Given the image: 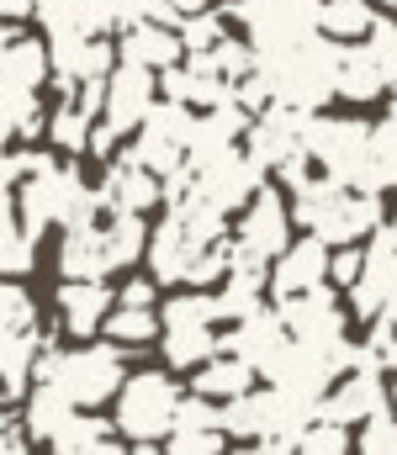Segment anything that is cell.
<instances>
[{"label": "cell", "mask_w": 397, "mask_h": 455, "mask_svg": "<svg viewBox=\"0 0 397 455\" xmlns=\"http://www.w3.org/2000/svg\"><path fill=\"white\" fill-rule=\"evenodd\" d=\"M339 69H345V48L329 43L323 32L286 48V53H270L260 59V75L275 96V107H291V112H318L329 96H339Z\"/></svg>", "instance_id": "obj_1"}, {"label": "cell", "mask_w": 397, "mask_h": 455, "mask_svg": "<svg viewBox=\"0 0 397 455\" xmlns=\"http://www.w3.org/2000/svg\"><path fill=\"white\" fill-rule=\"evenodd\" d=\"M291 218L307 228L313 238H323L329 249H355V238H377L387 218H382V202L377 196H361V191H345L323 175H313L302 191H291Z\"/></svg>", "instance_id": "obj_2"}, {"label": "cell", "mask_w": 397, "mask_h": 455, "mask_svg": "<svg viewBox=\"0 0 397 455\" xmlns=\"http://www.w3.org/2000/svg\"><path fill=\"white\" fill-rule=\"evenodd\" d=\"M37 381L43 387H59L75 408H101V403H117V392L128 387V365H123V344H80V349H59V355H43L37 365Z\"/></svg>", "instance_id": "obj_3"}, {"label": "cell", "mask_w": 397, "mask_h": 455, "mask_svg": "<svg viewBox=\"0 0 397 455\" xmlns=\"http://www.w3.org/2000/svg\"><path fill=\"white\" fill-rule=\"evenodd\" d=\"M371 138H377V127L361 116H313L307 122V154H313L318 175L345 191H361V196L371 180Z\"/></svg>", "instance_id": "obj_4"}, {"label": "cell", "mask_w": 397, "mask_h": 455, "mask_svg": "<svg viewBox=\"0 0 397 455\" xmlns=\"http://www.w3.org/2000/svg\"><path fill=\"white\" fill-rule=\"evenodd\" d=\"M180 387L170 371H132L128 387L117 392V435H128L138 445H159L164 435H175L180 419Z\"/></svg>", "instance_id": "obj_5"}, {"label": "cell", "mask_w": 397, "mask_h": 455, "mask_svg": "<svg viewBox=\"0 0 397 455\" xmlns=\"http://www.w3.org/2000/svg\"><path fill=\"white\" fill-rule=\"evenodd\" d=\"M234 21H244L255 53L270 59V53H286L307 37H318V11L313 5H297V0H234L228 5Z\"/></svg>", "instance_id": "obj_6"}, {"label": "cell", "mask_w": 397, "mask_h": 455, "mask_svg": "<svg viewBox=\"0 0 397 455\" xmlns=\"http://www.w3.org/2000/svg\"><path fill=\"white\" fill-rule=\"evenodd\" d=\"M196 127H202V116L191 112V107H170V101H159V107H154V116L143 122L138 143H132L138 164H143L148 175H159V180L180 175V170L191 164V143H196Z\"/></svg>", "instance_id": "obj_7"}, {"label": "cell", "mask_w": 397, "mask_h": 455, "mask_svg": "<svg viewBox=\"0 0 397 455\" xmlns=\"http://www.w3.org/2000/svg\"><path fill=\"white\" fill-rule=\"evenodd\" d=\"M91 186H85V175L75 170V164H53L48 175H37V180H27L21 191H11L16 196V212H21V228L32 233V238H43V228H69V212L80 207V196H85Z\"/></svg>", "instance_id": "obj_8"}, {"label": "cell", "mask_w": 397, "mask_h": 455, "mask_svg": "<svg viewBox=\"0 0 397 455\" xmlns=\"http://www.w3.org/2000/svg\"><path fill=\"white\" fill-rule=\"evenodd\" d=\"M48 53H53V85L64 91V101L80 91V85H96V80H112L123 53L107 43V37H85V32H64V37H48Z\"/></svg>", "instance_id": "obj_9"}, {"label": "cell", "mask_w": 397, "mask_h": 455, "mask_svg": "<svg viewBox=\"0 0 397 455\" xmlns=\"http://www.w3.org/2000/svg\"><path fill=\"white\" fill-rule=\"evenodd\" d=\"M393 297H397V223H387L366 243V275H361L355 291H345V302H350L355 318L382 323L387 307H393Z\"/></svg>", "instance_id": "obj_10"}, {"label": "cell", "mask_w": 397, "mask_h": 455, "mask_svg": "<svg viewBox=\"0 0 397 455\" xmlns=\"http://www.w3.org/2000/svg\"><path fill=\"white\" fill-rule=\"evenodd\" d=\"M307 112H291V107H270L265 116H255L250 138H244V154L260 164L265 175H281L302 148H307Z\"/></svg>", "instance_id": "obj_11"}, {"label": "cell", "mask_w": 397, "mask_h": 455, "mask_svg": "<svg viewBox=\"0 0 397 455\" xmlns=\"http://www.w3.org/2000/svg\"><path fill=\"white\" fill-rule=\"evenodd\" d=\"M281 313V323H286V334L297 344H313V349H339L345 339V302L323 286V291H307V297H291V302H281L275 307Z\"/></svg>", "instance_id": "obj_12"}, {"label": "cell", "mask_w": 397, "mask_h": 455, "mask_svg": "<svg viewBox=\"0 0 397 455\" xmlns=\"http://www.w3.org/2000/svg\"><path fill=\"white\" fill-rule=\"evenodd\" d=\"M387 381L377 376V371H350V376H339L334 381V392L318 403V419L323 424H339V429H350V424H371V419H382L387 413Z\"/></svg>", "instance_id": "obj_13"}, {"label": "cell", "mask_w": 397, "mask_h": 455, "mask_svg": "<svg viewBox=\"0 0 397 455\" xmlns=\"http://www.w3.org/2000/svg\"><path fill=\"white\" fill-rule=\"evenodd\" d=\"M159 96V75L154 69H138V64H117V75L107 80V127L123 138V132H143V122L154 116Z\"/></svg>", "instance_id": "obj_14"}, {"label": "cell", "mask_w": 397, "mask_h": 455, "mask_svg": "<svg viewBox=\"0 0 397 455\" xmlns=\"http://www.w3.org/2000/svg\"><path fill=\"white\" fill-rule=\"evenodd\" d=\"M43 80H53L48 43L27 37L21 27H5V37H0V91L5 96H43Z\"/></svg>", "instance_id": "obj_15"}, {"label": "cell", "mask_w": 397, "mask_h": 455, "mask_svg": "<svg viewBox=\"0 0 397 455\" xmlns=\"http://www.w3.org/2000/svg\"><path fill=\"white\" fill-rule=\"evenodd\" d=\"M329 265H334V254H329V243L323 238H297L281 259H275V270H270V291H275V307L281 302H291V297H307V291H323L329 286Z\"/></svg>", "instance_id": "obj_16"}, {"label": "cell", "mask_w": 397, "mask_h": 455, "mask_svg": "<svg viewBox=\"0 0 397 455\" xmlns=\"http://www.w3.org/2000/svg\"><path fill=\"white\" fill-rule=\"evenodd\" d=\"M291 223H297V218H291V207L281 202V191L265 186L260 196H255V207L239 218V243L255 249L260 259H281V254L297 243V238H291Z\"/></svg>", "instance_id": "obj_17"}, {"label": "cell", "mask_w": 397, "mask_h": 455, "mask_svg": "<svg viewBox=\"0 0 397 455\" xmlns=\"http://www.w3.org/2000/svg\"><path fill=\"white\" fill-rule=\"evenodd\" d=\"M101 196H107V207H112V218H138V212H148L154 202H164V186H159V175H148L143 164H138V154H117L112 164H107V180L96 186Z\"/></svg>", "instance_id": "obj_18"}, {"label": "cell", "mask_w": 397, "mask_h": 455, "mask_svg": "<svg viewBox=\"0 0 397 455\" xmlns=\"http://www.w3.org/2000/svg\"><path fill=\"white\" fill-rule=\"evenodd\" d=\"M286 323H281V313L275 307H265L260 318H250V323H234V334H223V355H239L244 365H255V371H270L281 355H286Z\"/></svg>", "instance_id": "obj_19"}, {"label": "cell", "mask_w": 397, "mask_h": 455, "mask_svg": "<svg viewBox=\"0 0 397 455\" xmlns=\"http://www.w3.org/2000/svg\"><path fill=\"white\" fill-rule=\"evenodd\" d=\"M117 307V291L107 281H75V286H59V323L75 334V339H91Z\"/></svg>", "instance_id": "obj_20"}, {"label": "cell", "mask_w": 397, "mask_h": 455, "mask_svg": "<svg viewBox=\"0 0 397 455\" xmlns=\"http://www.w3.org/2000/svg\"><path fill=\"white\" fill-rule=\"evenodd\" d=\"M196 259H202V243L186 233V223L170 212L159 233H154V243H148V270H154V281H191V270H196Z\"/></svg>", "instance_id": "obj_21"}, {"label": "cell", "mask_w": 397, "mask_h": 455, "mask_svg": "<svg viewBox=\"0 0 397 455\" xmlns=\"http://www.w3.org/2000/svg\"><path fill=\"white\" fill-rule=\"evenodd\" d=\"M43 355H53L43 329H37V334H5V339H0V381H5V403H27V397H32V392H27V376L43 365Z\"/></svg>", "instance_id": "obj_22"}, {"label": "cell", "mask_w": 397, "mask_h": 455, "mask_svg": "<svg viewBox=\"0 0 397 455\" xmlns=\"http://www.w3.org/2000/svg\"><path fill=\"white\" fill-rule=\"evenodd\" d=\"M117 53H123V64L159 69V75L175 69V64H186V43H180V32H170V27H132V32H123Z\"/></svg>", "instance_id": "obj_23"}, {"label": "cell", "mask_w": 397, "mask_h": 455, "mask_svg": "<svg viewBox=\"0 0 397 455\" xmlns=\"http://www.w3.org/2000/svg\"><path fill=\"white\" fill-rule=\"evenodd\" d=\"M377 21L382 16L371 11V0H323V11H318V32L339 48H361L377 32Z\"/></svg>", "instance_id": "obj_24"}, {"label": "cell", "mask_w": 397, "mask_h": 455, "mask_svg": "<svg viewBox=\"0 0 397 455\" xmlns=\"http://www.w3.org/2000/svg\"><path fill=\"white\" fill-rule=\"evenodd\" d=\"M59 270H64V286H75V281H107V275H112V259H107L101 228H91V233H64V243H59Z\"/></svg>", "instance_id": "obj_25"}, {"label": "cell", "mask_w": 397, "mask_h": 455, "mask_svg": "<svg viewBox=\"0 0 397 455\" xmlns=\"http://www.w3.org/2000/svg\"><path fill=\"white\" fill-rule=\"evenodd\" d=\"M75 419H80V408H75L59 387H43V381H37V392L27 397V408H21V429H27L32 440H48V445H53Z\"/></svg>", "instance_id": "obj_26"}, {"label": "cell", "mask_w": 397, "mask_h": 455, "mask_svg": "<svg viewBox=\"0 0 397 455\" xmlns=\"http://www.w3.org/2000/svg\"><path fill=\"white\" fill-rule=\"evenodd\" d=\"M255 376H260V371H255V365H244L239 355H218L212 365H202V371H196V397H207V403L218 397V403L228 408V403H239V397H250V392H255Z\"/></svg>", "instance_id": "obj_27"}, {"label": "cell", "mask_w": 397, "mask_h": 455, "mask_svg": "<svg viewBox=\"0 0 397 455\" xmlns=\"http://www.w3.org/2000/svg\"><path fill=\"white\" fill-rule=\"evenodd\" d=\"M112 435H117V424H107V419H96V413H80V419L53 440V455H132L128 445H117Z\"/></svg>", "instance_id": "obj_28"}, {"label": "cell", "mask_w": 397, "mask_h": 455, "mask_svg": "<svg viewBox=\"0 0 397 455\" xmlns=\"http://www.w3.org/2000/svg\"><path fill=\"white\" fill-rule=\"evenodd\" d=\"M223 355V334L218 329H164V360L175 365V371H202V365H212Z\"/></svg>", "instance_id": "obj_29"}, {"label": "cell", "mask_w": 397, "mask_h": 455, "mask_svg": "<svg viewBox=\"0 0 397 455\" xmlns=\"http://www.w3.org/2000/svg\"><path fill=\"white\" fill-rule=\"evenodd\" d=\"M101 243H107V259H112V270H132L143 254H148V228L143 218H107L101 228Z\"/></svg>", "instance_id": "obj_30"}, {"label": "cell", "mask_w": 397, "mask_h": 455, "mask_svg": "<svg viewBox=\"0 0 397 455\" xmlns=\"http://www.w3.org/2000/svg\"><path fill=\"white\" fill-rule=\"evenodd\" d=\"M164 329H218L223 323V302L218 291H186V297H170L159 307Z\"/></svg>", "instance_id": "obj_31"}, {"label": "cell", "mask_w": 397, "mask_h": 455, "mask_svg": "<svg viewBox=\"0 0 397 455\" xmlns=\"http://www.w3.org/2000/svg\"><path fill=\"white\" fill-rule=\"evenodd\" d=\"M32 233L21 228V212H16V196L5 191V202H0V265L11 270V275H27L32 270Z\"/></svg>", "instance_id": "obj_32"}, {"label": "cell", "mask_w": 397, "mask_h": 455, "mask_svg": "<svg viewBox=\"0 0 397 455\" xmlns=\"http://www.w3.org/2000/svg\"><path fill=\"white\" fill-rule=\"evenodd\" d=\"M382 91H393V85L382 80V69L371 64V53H366V48H345V69H339V96H345V101H377Z\"/></svg>", "instance_id": "obj_33"}, {"label": "cell", "mask_w": 397, "mask_h": 455, "mask_svg": "<svg viewBox=\"0 0 397 455\" xmlns=\"http://www.w3.org/2000/svg\"><path fill=\"white\" fill-rule=\"evenodd\" d=\"M397 186V116L377 122V138H371V180H366V196H382Z\"/></svg>", "instance_id": "obj_34"}, {"label": "cell", "mask_w": 397, "mask_h": 455, "mask_svg": "<svg viewBox=\"0 0 397 455\" xmlns=\"http://www.w3.org/2000/svg\"><path fill=\"white\" fill-rule=\"evenodd\" d=\"M96 127H101V122H91L75 101H59V112L48 116V143H59L64 154H85Z\"/></svg>", "instance_id": "obj_35"}, {"label": "cell", "mask_w": 397, "mask_h": 455, "mask_svg": "<svg viewBox=\"0 0 397 455\" xmlns=\"http://www.w3.org/2000/svg\"><path fill=\"white\" fill-rule=\"evenodd\" d=\"M107 334L112 344H148L159 334V307H117L107 318Z\"/></svg>", "instance_id": "obj_36"}, {"label": "cell", "mask_w": 397, "mask_h": 455, "mask_svg": "<svg viewBox=\"0 0 397 455\" xmlns=\"http://www.w3.org/2000/svg\"><path fill=\"white\" fill-rule=\"evenodd\" d=\"M223 435H228V440H260L265 445V403H260V392H250V397H239V403L223 408Z\"/></svg>", "instance_id": "obj_37"}, {"label": "cell", "mask_w": 397, "mask_h": 455, "mask_svg": "<svg viewBox=\"0 0 397 455\" xmlns=\"http://www.w3.org/2000/svg\"><path fill=\"white\" fill-rule=\"evenodd\" d=\"M0 329L5 334H37L43 323H37V307H32V297L11 281V286H0Z\"/></svg>", "instance_id": "obj_38"}, {"label": "cell", "mask_w": 397, "mask_h": 455, "mask_svg": "<svg viewBox=\"0 0 397 455\" xmlns=\"http://www.w3.org/2000/svg\"><path fill=\"white\" fill-rule=\"evenodd\" d=\"M180 43H186V59H207V53H218V48L228 43V37H223V16L207 11V16L186 21V27H180Z\"/></svg>", "instance_id": "obj_39"}, {"label": "cell", "mask_w": 397, "mask_h": 455, "mask_svg": "<svg viewBox=\"0 0 397 455\" xmlns=\"http://www.w3.org/2000/svg\"><path fill=\"white\" fill-rule=\"evenodd\" d=\"M355 451V440H350V429H339V424H313L297 445H291V455H350Z\"/></svg>", "instance_id": "obj_40"}, {"label": "cell", "mask_w": 397, "mask_h": 455, "mask_svg": "<svg viewBox=\"0 0 397 455\" xmlns=\"http://www.w3.org/2000/svg\"><path fill=\"white\" fill-rule=\"evenodd\" d=\"M361 48L371 53V64L382 69V80L397 91V21H393V16H382V21H377V32H371Z\"/></svg>", "instance_id": "obj_41"}, {"label": "cell", "mask_w": 397, "mask_h": 455, "mask_svg": "<svg viewBox=\"0 0 397 455\" xmlns=\"http://www.w3.org/2000/svg\"><path fill=\"white\" fill-rule=\"evenodd\" d=\"M175 435H223V408L207 403V397H186L180 419H175Z\"/></svg>", "instance_id": "obj_42"}, {"label": "cell", "mask_w": 397, "mask_h": 455, "mask_svg": "<svg viewBox=\"0 0 397 455\" xmlns=\"http://www.w3.org/2000/svg\"><path fill=\"white\" fill-rule=\"evenodd\" d=\"M355 455H397V413H382L361 429L355 440Z\"/></svg>", "instance_id": "obj_43"}, {"label": "cell", "mask_w": 397, "mask_h": 455, "mask_svg": "<svg viewBox=\"0 0 397 455\" xmlns=\"http://www.w3.org/2000/svg\"><path fill=\"white\" fill-rule=\"evenodd\" d=\"M361 275H366V249H339L334 265H329V281H339L345 291H355Z\"/></svg>", "instance_id": "obj_44"}, {"label": "cell", "mask_w": 397, "mask_h": 455, "mask_svg": "<svg viewBox=\"0 0 397 455\" xmlns=\"http://www.w3.org/2000/svg\"><path fill=\"white\" fill-rule=\"evenodd\" d=\"M223 440L228 435H170L164 440V455H228Z\"/></svg>", "instance_id": "obj_45"}, {"label": "cell", "mask_w": 397, "mask_h": 455, "mask_svg": "<svg viewBox=\"0 0 397 455\" xmlns=\"http://www.w3.org/2000/svg\"><path fill=\"white\" fill-rule=\"evenodd\" d=\"M159 96H164L170 107H191V64L164 69V75H159Z\"/></svg>", "instance_id": "obj_46"}, {"label": "cell", "mask_w": 397, "mask_h": 455, "mask_svg": "<svg viewBox=\"0 0 397 455\" xmlns=\"http://www.w3.org/2000/svg\"><path fill=\"white\" fill-rule=\"evenodd\" d=\"M117 307H154V281H143V275H132L128 286L117 291Z\"/></svg>", "instance_id": "obj_47"}, {"label": "cell", "mask_w": 397, "mask_h": 455, "mask_svg": "<svg viewBox=\"0 0 397 455\" xmlns=\"http://www.w3.org/2000/svg\"><path fill=\"white\" fill-rule=\"evenodd\" d=\"M0 455H32V451H27V429H21V419H5V435H0Z\"/></svg>", "instance_id": "obj_48"}, {"label": "cell", "mask_w": 397, "mask_h": 455, "mask_svg": "<svg viewBox=\"0 0 397 455\" xmlns=\"http://www.w3.org/2000/svg\"><path fill=\"white\" fill-rule=\"evenodd\" d=\"M91 154H96V159H117V132H112L107 122L91 132Z\"/></svg>", "instance_id": "obj_49"}, {"label": "cell", "mask_w": 397, "mask_h": 455, "mask_svg": "<svg viewBox=\"0 0 397 455\" xmlns=\"http://www.w3.org/2000/svg\"><path fill=\"white\" fill-rule=\"evenodd\" d=\"M0 16L16 27V21H27V16H37V0H0Z\"/></svg>", "instance_id": "obj_50"}, {"label": "cell", "mask_w": 397, "mask_h": 455, "mask_svg": "<svg viewBox=\"0 0 397 455\" xmlns=\"http://www.w3.org/2000/svg\"><path fill=\"white\" fill-rule=\"evenodd\" d=\"M170 11L180 21H196V16H207V0H170Z\"/></svg>", "instance_id": "obj_51"}, {"label": "cell", "mask_w": 397, "mask_h": 455, "mask_svg": "<svg viewBox=\"0 0 397 455\" xmlns=\"http://www.w3.org/2000/svg\"><path fill=\"white\" fill-rule=\"evenodd\" d=\"M132 455H164L159 445H132Z\"/></svg>", "instance_id": "obj_52"}, {"label": "cell", "mask_w": 397, "mask_h": 455, "mask_svg": "<svg viewBox=\"0 0 397 455\" xmlns=\"http://www.w3.org/2000/svg\"><path fill=\"white\" fill-rule=\"evenodd\" d=\"M387 323H393V329H397V297H393V307H387Z\"/></svg>", "instance_id": "obj_53"}, {"label": "cell", "mask_w": 397, "mask_h": 455, "mask_svg": "<svg viewBox=\"0 0 397 455\" xmlns=\"http://www.w3.org/2000/svg\"><path fill=\"white\" fill-rule=\"evenodd\" d=\"M393 116H397V91H393Z\"/></svg>", "instance_id": "obj_54"}, {"label": "cell", "mask_w": 397, "mask_h": 455, "mask_svg": "<svg viewBox=\"0 0 397 455\" xmlns=\"http://www.w3.org/2000/svg\"><path fill=\"white\" fill-rule=\"evenodd\" d=\"M382 5H397V0H382Z\"/></svg>", "instance_id": "obj_55"}, {"label": "cell", "mask_w": 397, "mask_h": 455, "mask_svg": "<svg viewBox=\"0 0 397 455\" xmlns=\"http://www.w3.org/2000/svg\"><path fill=\"white\" fill-rule=\"evenodd\" d=\"M393 223H397V218H393Z\"/></svg>", "instance_id": "obj_56"}]
</instances>
